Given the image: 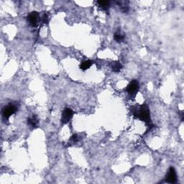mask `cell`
<instances>
[{"instance_id": "obj_1", "label": "cell", "mask_w": 184, "mask_h": 184, "mask_svg": "<svg viewBox=\"0 0 184 184\" xmlns=\"http://www.w3.org/2000/svg\"><path fill=\"white\" fill-rule=\"evenodd\" d=\"M134 117L138 118L147 124L151 123L150 112L148 106L145 104L140 105L138 107H133L132 109Z\"/></svg>"}, {"instance_id": "obj_2", "label": "cell", "mask_w": 184, "mask_h": 184, "mask_svg": "<svg viewBox=\"0 0 184 184\" xmlns=\"http://www.w3.org/2000/svg\"><path fill=\"white\" fill-rule=\"evenodd\" d=\"M140 89V84L137 80H133L130 81V83L127 85L126 87L125 91L127 94L132 97H135L136 96L137 93L138 92Z\"/></svg>"}, {"instance_id": "obj_3", "label": "cell", "mask_w": 184, "mask_h": 184, "mask_svg": "<svg viewBox=\"0 0 184 184\" xmlns=\"http://www.w3.org/2000/svg\"><path fill=\"white\" fill-rule=\"evenodd\" d=\"M17 111V106L14 104H9L2 109V117L4 119H8Z\"/></svg>"}, {"instance_id": "obj_4", "label": "cell", "mask_w": 184, "mask_h": 184, "mask_svg": "<svg viewBox=\"0 0 184 184\" xmlns=\"http://www.w3.org/2000/svg\"><path fill=\"white\" fill-rule=\"evenodd\" d=\"M73 116V111L70 108L66 107L65 108L61 115V123L65 125V124L68 123L72 119Z\"/></svg>"}, {"instance_id": "obj_5", "label": "cell", "mask_w": 184, "mask_h": 184, "mask_svg": "<svg viewBox=\"0 0 184 184\" xmlns=\"http://www.w3.org/2000/svg\"><path fill=\"white\" fill-rule=\"evenodd\" d=\"M166 182L168 183H176L177 182V174L175 168L170 167L166 176Z\"/></svg>"}, {"instance_id": "obj_6", "label": "cell", "mask_w": 184, "mask_h": 184, "mask_svg": "<svg viewBox=\"0 0 184 184\" xmlns=\"http://www.w3.org/2000/svg\"><path fill=\"white\" fill-rule=\"evenodd\" d=\"M39 17H40V15H39L38 12H36V11H34V12H31V13H30L28 15L27 17V22L29 23V24L32 27H35L37 26Z\"/></svg>"}, {"instance_id": "obj_7", "label": "cell", "mask_w": 184, "mask_h": 184, "mask_svg": "<svg viewBox=\"0 0 184 184\" xmlns=\"http://www.w3.org/2000/svg\"><path fill=\"white\" fill-rule=\"evenodd\" d=\"M114 39L116 42H123L125 39V35L122 31L117 30L115 33L114 34Z\"/></svg>"}, {"instance_id": "obj_8", "label": "cell", "mask_w": 184, "mask_h": 184, "mask_svg": "<svg viewBox=\"0 0 184 184\" xmlns=\"http://www.w3.org/2000/svg\"><path fill=\"white\" fill-rule=\"evenodd\" d=\"M111 70L114 72H119L122 68V65L119 61H113L110 64Z\"/></svg>"}, {"instance_id": "obj_9", "label": "cell", "mask_w": 184, "mask_h": 184, "mask_svg": "<svg viewBox=\"0 0 184 184\" xmlns=\"http://www.w3.org/2000/svg\"><path fill=\"white\" fill-rule=\"evenodd\" d=\"M37 124H38V120H37V118L35 115L32 116V117L27 119V125L30 126L32 128L37 127Z\"/></svg>"}, {"instance_id": "obj_10", "label": "cell", "mask_w": 184, "mask_h": 184, "mask_svg": "<svg viewBox=\"0 0 184 184\" xmlns=\"http://www.w3.org/2000/svg\"><path fill=\"white\" fill-rule=\"evenodd\" d=\"M93 65V62L91 60H87V61H85L84 62H82L80 65V68L82 70H86L87 69H89Z\"/></svg>"}, {"instance_id": "obj_11", "label": "cell", "mask_w": 184, "mask_h": 184, "mask_svg": "<svg viewBox=\"0 0 184 184\" xmlns=\"http://www.w3.org/2000/svg\"><path fill=\"white\" fill-rule=\"evenodd\" d=\"M97 4L104 10H107L110 7V1H98Z\"/></svg>"}, {"instance_id": "obj_12", "label": "cell", "mask_w": 184, "mask_h": 184, "mask_svg": "<svg viewBox=\"0 0 184 184\" xmlns=\"http://www.w3.org/2000/svg\"><path fill=\"white\" fill-rule=\"evenodd\" d=\"M79 140V137H78V135H73L71 137H70V142L71 143H73V144H74V143L77 142Z\"/></svg>"}, {"instance_id": "obj_13", "label": "cell", "mask_w": 184, "mask_h": 184, "mask_svg": "<svg viewBox=\"0 0 184 184\" xmlns=\"http://www.w3.org/2000/svg\"><path fill=\"white\" fill-rule=\"evenodd\" d=\"M41 20H42V23H45V24L48 23V16L46 13L43 14V15H42V17Z\"/></svg>"}, {"instance_id": "obj_14", "label": "cell", "mask_w": 184, "mask_h": 184, "mask_svg": "<svg viewBox=\"0 0 184 184\" xmlns=\"http://www.w3.org/2000/svg\"><path fill=\"white\" fill-rule=\"evenodd\" d=\"M184 117V115H183V111H182L181 114H180V119H181V121H182V122H183V119H184V117Z\"/></svg>"}]
</instances>
